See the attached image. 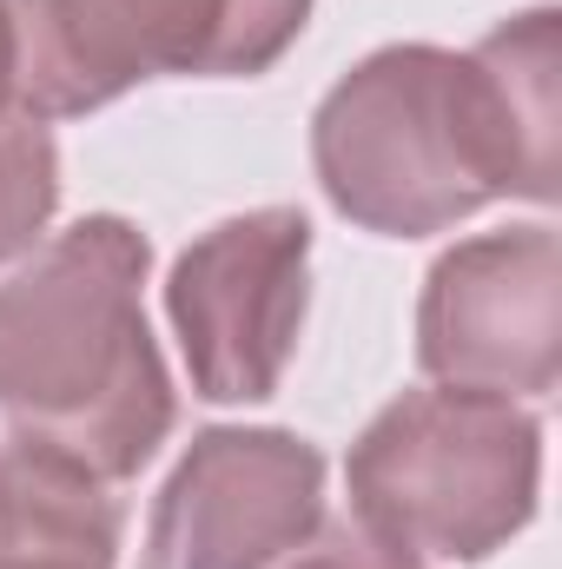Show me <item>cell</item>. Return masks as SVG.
Segmentation results:
<instances>
[{
    "label": "cell",
    "mask_w": 562,
    "mask_h": 569,
    "mask_svg": "<svg viewBox=\"0 0 562 569\" xmlns=\"http://www.w3.org/2000/svg\"><path fill=\"white\" fill-rule=\"evenodd\" d=\"M311 311V219L298 206L232 212L165 272V318L205 405H265Z\"/></svg>",
    "instance_id": "cell-5"
},
{
    "label": "cell",
    "mask_w": 562,
    "mask_h": 569,
    "mask_svg": "<svg viewBox=\"0 0 562 569\" xmlns=\"http://www.w3.org/2000/svg\"><path fill=\"white\" fill-rule=\"evenodd\" d=\"M351 517L418 563H483L530 530L543 425L516 398L430 385L391 398L344 457Z\"/></svg>",
    "instance_id": "cell-3"
},
{
    "label": "cell",
    "mask_w": 562,
    "mask_h": 569,
    "mask_svg": "<svg viewBox=\"0 0 562 569\" xmlns=\"http://www.w3.org/2000/svg\"><path fill=\"white\" fill-rule=\"evenodd\" d=\"M13 107L80 120L140 80H259L272 73L311 0H7Z\"/></svg>",
    "instance_id": "cell-4"
},
{
    "label": "cell",
    "mask_w": 562,
    "mask_h": 569,
    "mask_svg": "<svg viewBox=\"0 0 562 569\" xmlns=\"http://www.w3.org/2000/svg\"><path fill=\"white\" fill-rule=\"evenodd\" d=\"M13 107V27H7V0H0V113Z\"/></svg>",
    "instance_id": "cell-11"
},
{
    "label": "cell",
    "mask_w": 562,
    "mask_h": 569,
    "mask_svg": "<svg viewBox=\"0 0 562 569\" xmlns=\"http://www.w3.org/2000/svg\"><path fill=\"white\" fill-rule=\"evenodd\" d=\"M145 246L120 212L40 239L0 279V437L127 483L172 437L179 398L145 325Z\"/></svg>",
    "instance_id": "cell-2"
},
{
    "label": "cell",
    "mask_w": 562,
    "mask_h": 569,
    "mask_svg": "<svg viewBox=\"0 0 562 569\" xmlns=\"http://www.w3.org/2000/svg\"><path fill=\"white\" fill-rule=\"evenodd\" d=\"M556 7H530L450 53L398 40L364 53L311 113L324 199L378 239H430L496 199H556Z\"/></svg>",
    "instance_id": "cell-1"
},
{
    "label": "cell",
    "mask_w": 562,
    "mask_h": 569,
    "mask_svg": "<svg viewBox=\"0 0 562 569\" xmlns=\"http://www.w3.org/2000/svg\"><path fill=\"white\" fill-rule=\"evenodd\" d=\"M418 371L430 385L536 405L562 371L556 226H510L450 246L418 298Z\"/></svg>",
    "instance_id": "cell-6"
},
{
    "label": "cell",
    "mask_w": 562,
    "mask_h": 569,
    "mask_svg": "<svg viewBox=\"0 0 562 569\" xmlns=\"http://www.w3.org/2000/svg\"><path fill=\"white\" fill-rule=\"evenodd\" d=\"M279 569H430V563L404 557V550H391L378 530H364V523L344 510V517H324V523L311 530V543L291 550Z\"/></svg>",
    "instance_id": "cell-10"
},
{
    "label": "cell",
    "mask_w": 562,
    "mask_h": 569,
    "mask_svg": "<svg viewBox=\"0 0 562 569\" xmlns=\"http://www.w3.org/2000/svg\"><path fill=\"white\" fill-rule=\"evenodd\" d=\"M60 212V146L47 120L7 107L0 113V266L27 259Z\"/></svg>",
    "instance_id": "cell-9"
},
{
    "label": "cell",
    "mask_w": 562,
    "mask_h": 569,
    "mask_svg": "<svg viewBox=\"0 0 562 569\" xmlns=\"http://www.w3.org/2000/svg\"><path fill=\"white\" fill-rule=\"evenodd\" d=\"M120 530L113 483L0 437V569H113Z\"/></svg>",
    "instance_id": "cell-8"
},
{
    "label": "cell",
    "mask_w": 562,
    "mask_h": 569,
    "mask_svg": "<svg viewBox=\"0 0 562 569\" xmlns=\"http://www.w3.org/2000/svg\"><path fill=\"white\" fill-rule=\"evenodd\" d=\"M324 523V450L279 425H212L152 497L140 569H279Z\"/></svg>",
    "instance_id": "cell-7"
}]
</instances>
